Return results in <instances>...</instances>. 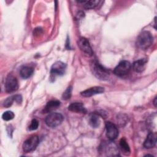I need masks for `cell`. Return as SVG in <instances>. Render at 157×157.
Masks as SVG:
<instances>
[{"label":"cell","mask_w":157,"mask_h":157,"mask_svg":"<svg viewBox=\"0 0 157 157\" xmlns=\"http://www.w3.org/2000/svg\"><path fill=\"white\" fill-rule=\"evenodd\" d=\"M153 36L151 33L147 31H142L139 34L137 38L136 45L141 50L148 48L153 42Z\"/></svg>","instance_id":"cell-1"},{"label":"cell","mask_w":157,"mask_h":157,"mask_svg":"<svg viewBox=\"0 0 157 157\" xmlns=\"http://www.w3.org/2000/svg\"><path fill=\"white\" fill-rule=\"evenodd\" d=\"M91 69L93 75L98 79L105 80H107L109 77V71L104 68L96 61H93L91 63Z\"/></svg>","instance_id":"cell-2"},{"label":"cell","mask_w":157,"mask_h":157,"mask_svg":"<svg viewBox=\"0 0 157 157\" xmlns=\"http://www.w3.org/2000/svg\"><path fill=\"white\" fill-rule=\"evenodd\" d=\"M64 120L63 116L56 112H53L47 116L45 118L46 124L51 128H55L61 124Z\"/></svg>","instance_id":"cell-3"},{"label":"cell","mask_w":157,"mask_h":157,"mask_svg":"<svg viewBox=\"0 0 157 157\" xmlns=\"http://www.w3.org/2000/svg\"><path fill=\"white\" fill-rule=\"evenodd\" d=\"M39 143V139L37 136H33L26 139L23 144V150L24 152L28 153L34 150Z\"/></svg>","instance_id":"cell-4"},{"label":"cell","mask_w":157,"mask_h":157,"mask_svg":"<svg viewBox=\"0 0 157 157\" xmlns=\"http://www.w3.org/2000/svg\"><path fill=\"white\" fill-rule=\"evenodd\" d=\"M131 67V63L126 60L121 61L115 68L114 74L119 77H124L126 75Z\"/></svg>","instance_id":"cell-5"},{"label":"cell","mask_w":157,"mask_h":157,"mask_svg":"<svg viewBox=\"0 0 157 157\" xmlns=\"http://www.w3.org/2000/svg\"><path fill=\"white\" fill-rule=\"evenodd\" d=\"M18 88V84L17 78L12 74H9L5 83L6 91L7 93L14 92L17 90Z\"/></svg>","instance_id":"cell-6"},{"label":"cell","mask_w":157,"mask_h":157,"mask_svg":"<svg viewBox=\"0 0 157 157\" xmlns=\"http://www.w3.org/2000/svg\"><path fill=\"white\" fill-rule=\"evenodd\" d=\"M78 46L85 55L88 56H91L93 55V50L87 39L83 37H80L78 40Z\"/></svg>","instance_id":"cell-7"},{"label":"cell","mask_w":157,"mask_h":157,"mask_svg":"<svg viewBox=\"0 0 157 157\" xmlns=\"http://www.w3.org/2000/svg\"><path fill=\"white\" fill-rule=\"evenodd\" d=\"M66 69L65 63L61 61L55 62L52 66L50 74L52 75H62L64 74Z\"/></svg>","instance_id":"cell-8"},{"label":"cell","mask_w":157,"mask_h":157,"mask_svg":"<svg viewBox=\"0 0 157 157\" xmlns=\"http://www.w3.org/2000/svg\"><path fill=\"white\" fill-rule=\"evenodd\" d=\"M106 136L110 140H115L118 135V130L117 126L112 123L108 121L105 123Z\"/></svg>","instance_id":"cell-9"},{"label":"cell","mask_w":157,"mask_h":157,"mask_svg":"<svg viewBox=\"0 0 157 157\" xmlns=\"http://www.w3.org/2000/svg\"><path fill=\"white\" fill-rule=\"evenodd\" d=\"M104 91V88L101 86H94L81 92V95L84 97H90L95 94H101Z\"/></svg>","instance_id":"cell-10"},{"label":"cell","mask_w":157,"mask_h":157,"mask_svg":"<svg viewBox=\"0 0 157 157\" xmlns=\"http://www.w3.org/2000/svg\"><path fill=\"white\" fill-rule=\"evenodd\" d=\"M156 143V134L150 132L147 136L144 143V146L146 148H151L155 146Z\"/></svg>","instance_id":"cell-11"},{"label":"cell","mask_w":157,"mask_h":157,"mask_svg":"<svg viewBox=\"0 0 157 157\" xmlns=\"http://www.w3.org/2000/svg\"><path fill=\"white\" fill-rule=\"evenodd\" d=\"M68 109L74 112H77V113H86V110L83 106V105L80 102H74L70 104L68 107Z\"/></svg>","instance_id":"cell-12"},{"label":"cell","mask_w":157,"mask_h":157,"mask_svg":"<svg viewBox=\"0 0 157 157\" xmlns=\"http://www.w3.org/2000/svg\"><path fill=\"white\" fill-rule=\"evenodd\" d=\"M147 60L146 59H140L136 61L132 64V68L136 72H142L145 68Z\"/></svg>","instance_id":"cell-13"},{"label":"cell","mask_w":157,"mask_h":157,"mask_svg":"<svg viewBox=\"0 0 157 157\" xmlns=\"http://www.w3.org/2000/svg\"><path fill=\"white\" fill-rule=\"evenodd\" d=\"M60 105V102L56 100H53V101H49L45 107L44 109V112L45 113H48V112H50L53 110H54L55 109H57V107H58Z\"/></svg>","instance_id":"cell-14"},{"label":"cell","mask_w":157,"mask_h":157,"mask_svg":"<svg viewBox=\"0 0 157 157\" xmlns=\"http://www.w3.org/2000/svg\"><path fill=\"white\" fill-rule=\"evenodd\" d=\"M102 1L98 0H90V1H78V3L83 4V6L86 9H94L98 7Z\"/></svg>","instance_id":"cell-15"},{"label":"cell","mask_w":157,"mask_h":157,"mask_svg":"<svg viewBox=\"0 0 157 157\" xmlns=\"http://www.w3.org/2000/svg\"><path fill=\"white\" fill-rule=\"evenodd\" d=\"M33 73V69L29 66H24L20 69V75L23 78H28L31 76Z\"/></svg>","instance_id":"cell-16"},{"label":"cell","mask_w":157,"mask_h":157,"mask_svg":"<svg viewBox=\"0 0 157 157\" xmlns=\"http://www.w3.org/2000/svg\"><path fill=\"white\" fill-rule=\"evenodd\" d=\"M89 124L94 128H98L100 124V120L98 115L96 114L91 115L89 120Z\"/></svg>","instance_id":"cell-17"},{"label":"cell","mask_w":157,"mask_h":157,"mask_svg":"<svg viewBox=\"0 0 157 157\" xmlns=\"http://www.w3.org/2000/svg\"><path fill=\"white\" fill-rule=\"evenodd\" d=\"M120 146L121 148V150L124 151V153L126 155H128V153H129L130 149L129 147L128 144H127L126 140L124 139H121L120 141Z\"/></svg>","instance_id":"cell-18"},{"label":"cell","mask_w":157,"mask_h":157,"mask_svg":"<svg viewBox=\"0 0 157 157\" xmlns=\"http://www.w3.org/2000/svg\"><path fill=\"white\" fill-rule=\"evenodd\" d=\"M14 116H15V115L13 112L6 111L2 114V118L5 121H9V120H12L14 118Z\"/></svg>","instance_id":"cell-19"},{"label":"cell","mask_w":157,"mask_h":157,"mask_svg":"<svg viewBox=\"0 0 157 157\" xmlns=\"http://www.w3.org/2000/svg\"><path fill=\"white\" fill-rule=\"evenodd\" d=\"M15 101V95L14 96H10L9 98H7L4 102L3 103V105L5 107H9L12 105V103L13 101Z\"/></svg>","instance_id":"cell-20"},{"label":"cell","mask_w":157,"mask_h":157,"mask_svg":"<svg viewBox=\"0 0 157 157\" xmlns=\"http://www.w3.org/2000/svg\"><path fill=\"white\" fill-rule=\"evenodd\" d=\"M39 126V121L36 119L32 120L30 125L28 127V129L29 131H34L37 129Z\"/></svg>","instance_id":"cell-21"},{"label":"cell","mask_w":157,"mask_h":157,"mask_svg":"<svg viewBox=\"0 0 157 157\" xmlns=\"http://www.w3.org/2000/svg\"><path fill=\"white\" fill-rule=\"evenodd\" d=\"M71 93H72V86H69L65 91L63 94V98L64 99H68L71 98Z\"/></svg>","instance_id":"cell-22"},{"label":"cell","mask_w":157,"mask_h":157,"mask_svg":"<svg viewBox=\"0 0 157 157\" xmlns=\"http://www.w3.org/2000/svg\"><path fill=\"white\" fill-rule=\"evenodd\" d=\"M154 105L155 107L156 106V97L155 98V100H154Z\"/></svg>","instance_id":"cell-23"}]
</instances>
